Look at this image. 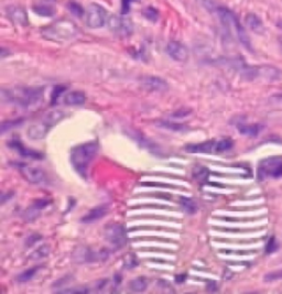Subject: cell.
Masks as SVG:
<instances>
[{"mask_svg": "<svg viewBox=\"0 0 282 294\" xmlns=\"http://www.w3.org/2000/svg\"><path fill=\"white\" fill-rule=\"evenodd\" d=\"M40 211H41V209H38L37 207H34L33 205H31L28 209H26L24 213V216L22 217H24L25 221H28V222L34 221L40 216V213H41Z\"/></svg>", "mask_w": 282, "mask_h": 294, "instance_id": "28", "label": "cell"}, {"mask_svg": "<svg viewBox=\"0 0 282 294\" xmlns=\"http://www.w3.org/2000/svg\"><path fill=\"white\" fill-rule=\"evenodd\" d=\"M17 168L21 173V175L24 176L26 181L30 182V183L43 184L47 182L46 173H44L41 169H39L37 167H31L29 164H25V163L17 164Z\"/></svg>", "mask_w": 282, "mask_h": 294, "instance_id": "8", "label": "cell"}, {"mask_svg": "<svg viewBox=\"0 0 282 294\" xmlns=\"http://www.w3.org/2000/svg\"><path fill=\"white\" fill-rule=\"evenodd\" d=\"M98 149H100V146H98L97 141H89L76 146L75 148L71 150L70 161L72 166L84 179H86L88 168L94 161V159L96 158Z\"/></svg>", "mask_w": 282, "mask_h": 294, "instance_id": "1", "label": "cell"}, {"mask_svg": "<svg viewBox=\"0 0 282 294\" xmlns=\"http://www.w3.org/2000/svg\"><path fill=\"white\" fill-rule=\"evenodd\" d=\"M33 11L41 17H52L55 15V8L47 3L35 4L33 7Z\"/></svg>", "mask_w": 282, "mask_h": 294, "instance_id": "24", "label": "cell"}, {"mask_svg": "<svg viewBox=\"0 0 282 294\" xmlns=\"http://www.w3.org/2000/svg\"><path fill=\"white\" fill-rule=\"evenodd\" d=\"M239 132L241 135L247 136V137H257L259 133L261 132L263 129V126L260 123H254V124H245L241 123L237 126Z\"/></svg>", "mask_w": 282, "mask_h": 294, "instance_id": "21", "label": "cell"}, {"mask_svg": "<svg viewBox=\"0 0 282 294\" xmlns=\"http://www.w3.org/2000/svg\"><path fill=\"white\" fill-rule=\"evenodd\" d=\"M180 205L183 211L189 215H193L199 209V205L194 199L190 197H185V196H181L180 197Z\"/></svg>", "mask_w": 282, "mask_h": 294, "instance_id": "22", "label": "cell"}, {"mask_svg": "<svg viewBox=\"0 0 282 294\" xmlns=\"http://www.w3.org/2000/svg\"><path fill=\"white\" fill-rule=\"evenodd\" d=\"M105 237L111 246L120 249L127 244V234L124 226L120 224H110L105 227Z\"/></svg>", "mask_w": 282, "mask_h": 294, "instance_id": "6", "label": "cell"}, {"mask_svg": "<svg viewBox=\"0 0 282 294\" xmlns=\"http://www.w3.org/2000/svg\"><path fill=\"white\" fill-rule=\"evenodd\" d=\"M64 117H65L64 111L57 110V109L51 110V111H49L46 116H44L43 119L41 120V122L51 129L52 127H54L57 122H60Z\"/></svg>", "mask_w": 282, "mask_h": 294, "instance_id": "19", "label": "cell"}, {"mask_svg": "<svg viewBox=\"0 0 282 294\" xmlns=\"http://www.w3.org/2000/svg\"><path fill=\"white\" fill-rule=\"evenodd\" d=\"M129 288L135 292H143L147 290L148 282L145 278H137L129 283Z\"/></svg>", "mask_w": 282, "mask_h": 294, "instance_id": "27", "label": "cell"}, {"mask_svg": "<svg viewBox=\"0 0 282 294\" xmlns=\"http://www.w3.org/2000/svg\"><path fill=\"white\" fill-rule=\"evenodd\" d=\"M77 25L73 21L60 20L43 30V37L53 41H66L77 34Z\"/></svg>", "mask_w": 282, "mask_h": 294, "instance_id": "3", "label": "cell"}, {"mask_svg": "<svg viewBox=\"0 0 282 294\" xmlns=\"http://www.w3.org/2000/svg\"><path fill=\"white\" fill-rule=\"evenodd\" d=\"M8 147L9 148H11L12 150H15L16 152L19 153L21 157L24 158H29V159H33V160H42L43 159V154L38 152V151L26 148L22 144L20 139H18V138H13L10 141L8 142Z\"/></svg>", "mask_w": 282, "mask_h": 294, "instance_id": "9", "label": "cell"}, {"mask_svg": "<svg viewBox=\"0 0 282 294\" xmlns=\"http://www.w3.org/2000/svg\"><path fill=\"white\" fill-rule=\"evenodd\" d=\"M107 24L114 33L123 35V37L130 35L133 30L132 22L124 16H109Z\"/></svg>", "mask_w": 282, "mask_h": 294, "instance_id": "7", "label": "cell"}, {"mask_svg": "<svg viewBox=\"0 0 282 294\" xmlns=\"http://www.w3.org/2000/svg\"><path fill=\"white\" fill-rule=\"evenodd\" d=\"M50 253V246L49 245H43V246H40L38 249L31 253L30 255V259L31 260H40L42 258H46L49 256Z\"/></svg>", "mask_w": 282, "mask_h": 294, "instance_id": "26", "label": "cell"}, {"mask_svg": "<svg viewBox=\"0 0 282 294\" xmlns=\"http://www.w3.org/2000/svg\"><path fill=\"white\" fill-rule=\"evenodd\" d=\"M108 211H109L108 204L98 205V206L92 208L91 211L86 214V215H84L82 217V220H80V221H82L83 224H92V222L100 220L103 217L106 216Z\"/></svg>", "mask_w": 282, "mask_h": 294, "instance_id": "14", "label": "cell"}, {"mask_svg": "<svg viewBox=\"0 0 282 294\" xmlns=\"http://www.w3.org/2000/svg\"><path fill=\"white\" fill-rule=\"evenodd\" d=\"M50 204H51V200H50V199L39 198V199H35L32 205H33L34 207H37L38 209H41V211H42V209L47 208Z\"/></svg>", "mask_w": 282, "mask_h": 294, "instance_id": "38", "label": "cell"}, {"mask_svg": "<svg viewBox=\"0 0 282 294\" xmlns=\"http://www.w3.org/2000/svg\"><path fill=\"white\" fill-rule=\"evenodd\" d=\"M186 278H187V274H186V273H180V274H178V275H176V282L179 283V284H181V283H183V282H185Z\"/></svg>", "mask_w": 282, "mask_h": 294, "instance_id": "43", "label": "cell"}, {"mask_svg": "<svg viewBox=\"0 0 282 294\" xmlns=\"http://www.w3.org/2000/svg\"><path fill=\"white\" fill-rule=\"evenodd\" d=\"M167 53L176 62H186L189 60V50L180 42H170L167 46Z\"/></svg>", "mask_w": 282, "mask_h": 294, "instance_id": "11", "label": "cell"}, {"mask_svg": "<svg viewBox=\"0 0 282 294\" xmlns=\"http://www.w3.org/2000/svg\"><path fill=\"white\" fill-rule=\"evenodd\" d=\"M85 100L86 96L80 91L71 92L64 97V104L69 106H82L85 104Z\"/></svg>", "mask_w": 282, "mask_h": 294, "instance_id": "20", "label": "cell"}, {"mask_svg": "<svg viewBox=\"0 0 282 294\" xmlns=\"http://www.w3.org/2000/svg\"><path fill=\"white\" fill-rule=\"evenodd\" d=\"M43 88L41 87H16L2 88L1 97L4 101L18 105L22 108H29L37 105L42 99Z\"/></svg>", "mask_w": 282, "mask_h": 294, "instance_id": "2", "label": "cell"}, {"mask_svg": "<svg viewBox=\"0 0 282 294\" xmlns=\"http://www.w3.org/2000/svg\"><path fill=\"white\" fill-rule=\"evenodd\" d=\"M50 131V128L47 127L46 124L40 122L39 123L32 124L28 129V136L30 139L33 140H41L43 138H46L48 132Z\"/></svg>", "mask_w": 282, "mask_h": 294, "instance_id": "17", "label": "cell"}, {"mask_svg": "<svg viewBox=\"0 0 282 294\" xmlns=\"http://www.w3.org/2000/svg\"><path fill=\"white\" fill-rule=\"evenodd\" d=\"M257 176L260 181L267 180L269 177L282 176V158L269 157L263 159L258 166Z\"/></svg>", "mask_w": 282, "mask_h": 294, "instance_id": "4", "label": "cell"}, {"mask_svg": "<svg viewBox=\"0 0 282 294\" xmlns=\"http://www.w3.org/2000/svg\"><path fill=\"white\" fill-rule=\"evenodd\" d=\"M193 177L201 184L206 183L209 177V170L204 166H196L193 169Z\"/></svg>", "mask_w": 282, "mask_h": 294, "instance_id": "23", "label": "cell"}, {"mask_svg": "<svg viewBox=\"0 0 282 294\" xmlns=\"http://www.w3.org/2000/svg\"><path fill=\"white\" fill-rule=\"evenodd\" d=\"M68 9L69 11L77 18H82L85 13V9L83 8L82 4H79L76 1H70L68 2Z\"/></svg>", "mask_w": 282, "mask_h": 294, "instance_id": "30", "label": "cell"}, {"mask_svg": "<svg viewBox=\"0 0 282 294\" xmlns=\"http://www.w3.org/2000/svg\"><path fill=\"white\" fill-rule=\"evenodd\" d=\"M257 70V78L262 77L266 81L277 82L282 79V71L272 65H262L256 66Z\"/></svg>", "mask_w": 282, "mask_h": 294, "instance_id": "13", "label": "cell"}, {"mask_svg": "<svg viewBox=\"0 0 282 294\" xmlns=\"http://www.w3.org/2000/svg\"><path fill=\"white\" fill-rule=\"evenodd\" d=\"M133 0H122V13L123 15H127L129 12V9H130V4L132 3Z\"/></svg>", "mask_w": 282, "mask_h": 294, "instance_id": "41", "label": "cell"}, {"mask_svg": "<svg viewBox=\"0 0 282 294\" xmlns=\"http://www.w3.org/2000/svg\"><path fill=\"white\" fill-rule=\"evenodd\" d=\"M232 146H234V142H232L231 139H222L217 141L215 151H216V152H225V151L231 150Z\"/></svg>", "mask_w": 282, "mask_h": 294, "instance_id": "32", "label": "cell"}, {"mask_svg": "<svg viewBox=\"0 0 282 294\" xmlns=\"http://www.w3.org/2000/svg\"><path fill=\"white\" fill-rule=\"evenodd\" d=\"M40 269H41V267L37 266V267H33V268H30L28 270H26V271H24V272L18 275V277L16 278V280H17L18 282H20V283L29 282L30 280L32 279L34 277V275L38 273V271Z\"/></svg>", "mask_w": 282, "mask_h": 294, "instance_id": "25", "label": "cell"}, {"mask_svg": "<svg viewBox=\"0 0 282 294\" xmlns=\"http://www.w3.org/2000/svg\"><path fill=\"white\" fill-rule=\"evenodd\" d=\"M65 86H61V85H57L55 86L54 88H53V92H52V97H51V102L52 104H55L56 100L59 99V97L61 96V94L63 92H65Z\"/></svg>", "mask_w": 282, "mask_h": 294, "instance_id": "36", "label": "cell"}, {"mask_svg": "<svg viewBox=\"0 0 282 294\" xmlns=\"http://www.w3.org/2000/svg\"><path fill=\"white\" fill-rule=\"evenodd\" d=\"M41 239V236L40 235H31V236H29L28 238H26V245L28 247H32L34 244H37L39 240Z\"/></svg>", "mask_w": 282, "mask_h": 294, "instance_id": "40", "label": "cell"}, {"mask_svg": "<svg viewBox=\"0 0 282 294\" xmlns=\"http://www.w3.org/2000/svg\"><path fill=\"white\" fill-rule=\"evenodd\" d=\"M108 20L106 9L98 3H91L86 15V24L91 29H101Z\"/></svg>", "mask_w": 282, "mask_h": 294, "instance_id": "5", "label": "cell"}, {"mask_svg": "<svg viewBox=\"0 0 282 294\" xmlns=\"http://www.w3.org/2000/svg\"><path fill=\"white\" fill-rule=\"evenodd\" d=\"M245 21L246 24L249 26V29L254 31V32L261 34L263 33V31H265V25H263L262 20L256 13H248L245 18Z\"/></svg>", "mask_w": 282, "mask_h": 294, "instance_id": "18", "label": "cell"}, {"mask_svg": "<svg viewBox=\"0 0 282 294\" xmlns=\"http://www.w3.org/2000/svg\"><path fill=\"white\" fill-rule=\"evenodd\" d=\"M156 124L161 128L169 129V130H172V131H184L187 129V127L184 126V124L171 122H159Z\"/></svg>", "mask_w": 282, "mask_h": 294, "instance_id": "29", "label": "cell"}, {"mask_svg": "<svg viewBox=\"0 0 282 294\" xmlns=\"http://www.w3.org/2000/svg\"><path fill=\"white\" fill-rule=\"evenodd\" d=\"M6 11L9 19L15 24L25 26L28 24V15H26V10L22 7L17 6V4H11V6L7 7Z\"/></svg>", "mask_w": 282, "mask_h": 294, "instance_id": "12", "label": "cell"}, {"mask_svg": "<svg viewBox=\"0 0 282 294\" xmlns=\"http://www.w3.org/2000/svg\"><path fill=\"white\" fill-rule=\"evenodd\" d=\"M57 293H80V294H85V293H89V289L87 288H84V287H80V288H71V289H64V290H61Z\"/></svg>", "mask_w": 282, "mask_h": 294, "instance_id": "37", "label": "cell"}, {"mask_svg": "<svg viewBox=\"0 0 282 294\" xmlns=\"http://www.w3.org/2000/svg\"><path fill=\"white\" fill-rule=\"evenodd\" d=\"M142 15L145 16L146 19L152 22H156L159 20V11L156 10L154 7H147L145 10H143Z\"/></svg>", "mask_w": 282, "mask_h": 294, "instance_id": "31", "label": "cell"}, {"mask_svg": "<svg viewBox=\"0 0 282 294\" xmlns=\"http://www.w3.org/2000/svg\"><path fill=\"white\" fill-rule=\"evenodd\" d=\"M22 122H24L22 119H15V120H8V122H3L1 123V133H6L7 131L11 130L12 128L20 126Z\"/></svg>", "mask_w": 282, "mask_h": 294, "instance_id": "33", "label": "cell"}, {"mask_svg": "<svg viewBox=\"0 0 282 294\" xmlns=\"http://www.w3.org/2000/svg\"><path fill=\"white\" fill-rule=\"evenodd\" d=\"M124 264L127 269L135 268V267H137V265H138L136 255H133V253H128V255L125 257Z\"/></svg>", "mask_w": 282, "mask_h": 294, "instance_id": "35", "label": "cell"}, {"mask_svg": "<svg viewBox=\"0 0 282 294\" xmlns=\"http://www.w3.org/2000/svg\"><path fill=\"white\" fill-rule=\"evenodd\" d=\"M232 26L236 31L237 38H238L239 42L243 44V47L248 51H253V47H252V41H250L249 35L247 34V31L243 26V24H240V21L237 16H235L234 20H232Z\"/></svg>", "mask_w": 282, "mask_h": 294, "instance_id": "16", "label": "cell"}, {"mask_svg": "<svg viewBox=\"0 0 282 294\" xmlns=\"http://www.w3.org/2000/svg\"><path fill=\"white\" fill-rule=\"evenodd\" d=\"M206 289H207V290L209 292H216V290H217L216 282H215V281H208L207 282V286H206Z\"/></svg>", "mask_w": 282, "mask_h": 294, "instance_id": "44", "label": "cell"}, {"mask_svg": "<svg viewBox=\"0 0 282 294\" xmlns=\"http://www.w3.org/2000/svg\"><path fill=\"white\" fill-rule=\"evenodd\" d=\"M278 280H282V269L278 271H272V272L267 273L263 277V281L265 282H274L278 281Z\"/></svg>", "mask_w": 282, "mask_h": 294, "instance_id": "34", "label": "cell"}, {"mask_svg": "<svg viewBox=\"0 0 282 294\" xmlns=\"http://www.w3.org/2000/svg\"><path fill=\"white\" fill-rule=\"evenodd\" d=\"M187 114H191V110L182 109V110L177 111V113H174V114L172 115V117H173V118H184V117H186V116H189Z\"/></svg>", "mask_w": 282, "mask_h": 294, "instance_id": "42", "label": "cell"}, {"mask_svg": "<svg viewBox=\"0 0 282 294\" xmlns=\"http://www.w3.org/2000/svg\"><path fill=\"white\" fill-rule=\"evenodd\" d=\"M279 41H280V44H281V47H282V37L279 39Z\"/></svg>", "mask_w": 282, "mask_h": 294, "instance_id": "46", "label": "cell"}, {"mask_svg": "<svg viewBox=\"0 0 282 294\" xmlns=\"http://www.w3.org/2000/svg\"><path fill=\"white\" fill-rule=\"evenodd\" d=\"M216 140H207L201 144H191L184 147V151L189 153H212L216 149Z\"/></svg>", "mask_w": 282, "mask_h": 294, "instance_id": "15", "label": "cell"}, {"mask_svg": "<svg viewBox=\"0 0 282 294\" xmlns=\"http://www.w3.org/2000/svg\"><path fill=\"white\" fill-rule=\"evenodd\" d=\"M278 248H279L278 243L276 242L275 237H271V238L269 239V243H268V245H267L266 251H267V252H269V253H271V252H275L276 250H278Z\"/></svg>", "mask_w": 282, "mask_h": 294, "instance_id": "39", "label": "cell"}, {"mask_svg": "<svg viewBox=\"0 0 282 294\" xmlns=\"http://www.w3.org/2000/svg\"><path fill=\"white\" fill-rule=\"evenodd\" d=\"M141 85L150 92L162 93L169 90V84L165 82L163 78L159 76H154V75L143 76L141 79Z\"/></svg>", "mask_w": 282, "mask_h": 294, "instance_id": "10", "label": "cell"}, {"mask_svg": "<svg viewBox=\"0 0 282 294\" xmlns=\"http://www.w3.org/2000/svg\"><path fill=\"white\" fill-rule=\"evenodd\" d=\"M277 25H278L280 29H282V21H279V22H278V24H277Z\"/></svg>", "mask_w": 282, "mask_h": 294, "instance_id": "45", "label": "cell"}]
</instances>
